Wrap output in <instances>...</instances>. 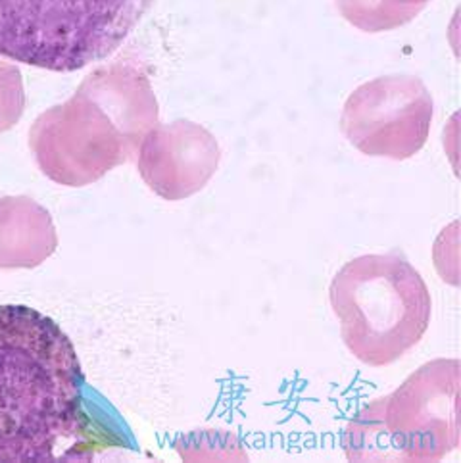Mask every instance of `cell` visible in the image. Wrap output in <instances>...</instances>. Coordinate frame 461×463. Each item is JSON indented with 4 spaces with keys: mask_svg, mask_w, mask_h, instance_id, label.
I'll return each instance as SVG.
<instances>
[{
    "mask_svg": "<svg viewBox=\"0 0 461 463\" xmlns=\"http://www.w3.org/2000/svg\"><path fill=\"white\" fill-rule=\"evenodd\" d=\"M85 384L77 350L54 319L0 306V463L81 459L106 446Z\"/></svg>",
    "mask_w": 461,
    "mask_h": 463,
    "instance_id": "cell-1",
    "label": "cell"
},
{
    "mask_svg": "<svg viewBox=\"0 0 461 463\" xmlns=\"http://www.w3.org/2000/svg\"><path fill=\"white\" fill-rule=\"evenodd\" d=\"M158 119L148 75L131 64H110L87 75L71 99L35 119L29 148L46 177L85 187L133 160Z\"/></svg>",
    "mask_w": 461,
    "mask_h": 463,
    "instance_id": "cell-2",
    "label": "cell"
},
{
    "mask_svg": "<svg viewBox=\"0 0 461 463\" xmlns=\"http://www.w3.org/2000/svg\"><path fill=\"white\" fill-rule=\"evenodd\" d=\"M329 300L346 348L372 367L390 365L418 345L433 310L421 273L400 252L346 261L333 277Z\"/></svg>",
    "mask_w": 461,
    "mask_h": 463,
    "instance_id": "cell-3",
    "label": "cell"
},
{
    "mask_svg": "<svg viewBox=\"0 0 461 463\" xmlns=\"http://www.w3.org/2000/svg\"><path fill=\"white\" fill-rule=\"evenodd\" d=\"M154 0H0V56L77 71L112 56Z\"/></svg>",
    "mask_w": 461,
    "mask_h": 463,
    "instance_id": "cell-4",
    "label": "cell"
},
{
    "mask_svg": "<svg viewBox=\"0 0 461 463\" xmlns=\"http://www.w3.org/2000/svg\"><path fill=\"white\" fill-rule=\"evenodd\" d=\"M350 461H438L459 446V362L435 360L375 400L344 433Z\"/></svg>",
    "mask_w": 461,
    "mask_h": 463,
    "instance_id": "cell-5",
    "label": "cell"
},
{
    "mask_svg": "<svg viewBox=\"0 0 461 463\" xmlns=\"http://www.w3.org/2000/svg\"><path fill=\"white\" fill-rule=\"evenodd\" d=\"M433 114V97L419 77H377L348 97L341 131L365 156L408 160L425 146Z\"/></svg>",
    "mask_w": 461,
    "mask_h": 463,
    "instance_id": "cell-6",
    "label": "cell"
},
{
    "mask_svg": "<svg viewBox=\"0 0 461 463\" xmlns=\"http://www.w3.org/2000/svg\"><path fill=\"white\" fill-rule=\"evenodd\" d=\"M221 148L215 137L198 123L177 119L152 128L136 150L138 175L148 189L169 203L202 191L215 175Z\"/></svg>",
    "mask_w": 461,
    "mask_h": 463,
    "instance_id": "cell-7",
    "label": "cell"
},
{
    "mask_svg": "<svg viewBox=\"0 0 461 463\" xmlns=\"http://www.w3.org/2000/svg\"><path fill=\"white\" fill-rule=\"evenodd\" d=\"M58 249L56 227L35 200L27 196L0 198V269H31Z\"/></svg>",
    "mask_w": 461,
    "mask_h": 463,
    "instance_id": "cell-8",
    "label": "cell"
},
{
    "mask_svg": "<svg viewBox=\"0 0 461 463\" xmlns=\"http://www.w3.org/2000/svg\"><path fill=\"white\" fill-rule=\"evenodd\" d=\"M343 18L365 33H382L409 24L430 0H334Z\"/></svg>",
    "mask_w": 461,
    "mask_h": 463,
    "instance_id": "cell-9",
    "label": "cell"
},
{
    "mask_svg": "<svg viewBox=\"0 0 461 463\" xmlns=\"http://www.w3.org/2000/svg\"><path fill=\"white\" fill-rule=\"evenodd\" d=\"M25 110L22 71L8 61H0V133L12 129Z\"/></svg>",
    "mask_w": 461,
    "mask_h": 463,
    "instance_id": "cell-10",
    "label": "cell"
}]
</instances>
